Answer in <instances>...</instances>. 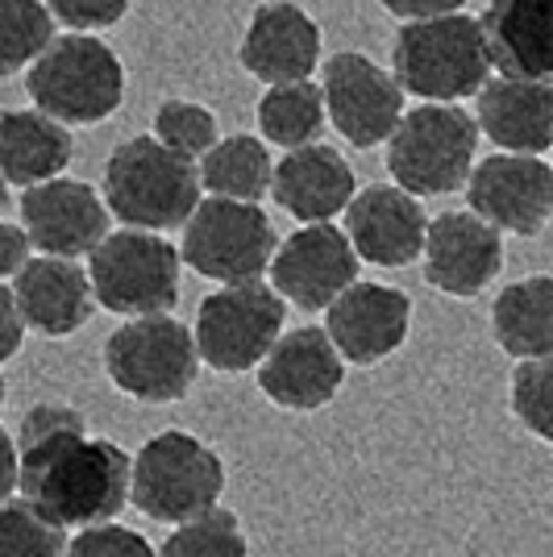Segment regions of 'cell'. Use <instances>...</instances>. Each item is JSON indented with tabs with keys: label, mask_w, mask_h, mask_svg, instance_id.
<instances>
[{
	"label": "cell",
	"mask_w": 553,
	"mask_h": 557,
	"mask_svg": "<svg viewBox=\"0 0 553 557\" xmlns=\"http://www.w3.org/2000/svg\"><path fill=\"white\" fill-rule=\"evenodd\" d=\"M22 499L59 529L113 524L130 504V454L109 437H88L79 408L42 399L17 424Z\"/></svg>",
	"instance_id": "6da1fadb"
},
{
	"label": "cell",
	"mask_w": 553,
	"mask_h": 557,
	"mask_svg": "<svg viewBox=\"0 0 553 557\" xmlns=\"http://www.w3.org/2000/svg\"><path fill=\"white\" fill-rule=\"evenodd\" d=\"M200 166L167 150L155 134H138L113 146L105 163V205L125 230H184L200 209Z\"/></svg>",
	"instance_id": "7a4b0ae2"
},
{
	"label": "cell",
	"mask_w": 553,
	"mask_h": 557,
	"mask_svg": "<svg viewBox=\"0 0 553 557\" xmlns=\"http://www.w3.org/2000/svg\"><path fill=\"white\" fill-rule=\"evenodd\" d=\"M392 75L420 104H454L479 96L491 79L483 25L470 13L404 22L392 42Z\"/></svg>",
	"instance_id": "3957f363"
},
{
	"label": "cell",
	"mask_w": 553,
	"mask_h": 557,
	"mask_svg": "<svg viewBox=\"0 0 553 557\" xmlns=\"http://www.w3.org/2000/svg\"><path fill=\"white\" fill-rule=\"evenodd\" d=\"M25 92L59 125H100L121 109L125 67L96 34H63L25 71Z\"/></svg>",
	"instance_id": "277c9868"
},
{
	"label": "cell",
	"mask_w": 553,
	"mask_h": 557,
	"mask_svg": "<svg viewBox=\"0 0 553 557\" xmlns=\"http://www.w3.org/2000/svg\"><path fill=\"white\" fill-rule=\"evenodd\" d=\"M221 491H225L221 454L184 429H167L134 454L130 499L150 520L180 529L196 516L217 511Z\"/></svg>",
	"instance_id": "5b68a950"
},
{
	"label": "cell",
	"mask_w": 553,
	"mask_h": 557,
	"mask_svg": "<svg viewBox=\"0 0 553 557\" xmlns=\"http://www.w3.org/2000/svg\"><path fill=\"white\" fill-rule=\"evenodd\" d=\"M479 125L458 104H416L388 138V175L408 196H450L475 171Z\"/></svg>",
	"instance_id": "8992f818"
},
{
	"label": "cell",
	"mask_w": 553,
	"mask_h": 557,
	"mask_svg": "<svg viewBox=\"0 0 553 557\" xmlns=\"http://www.w3.org/2000/svg\"><path fill=\"white\" fill-rule=\"evenodd\" d=\"M105 374L138 404H180L200 374L196 333L171 312L125 321L105 342Z\"/></svg>",
	"instance_id": "52a82bcc"
},
{
	"label": "cell",
	"mask_w": 553,
	"mask_h": 557,
	"mask_svg": "<svg viewBox=\"0 0 553 557\" xmlns=\"http://www.w3.org/2000/svg\"><path fill=\"white\" fill-rule=\"evenodd\" d=\"M180 246L162 233L116 230L88 258L93 296L113 317H167L180 304Z\"/></svg>",
	"instance_id": "ba28073f"
},
{
	"label": "cell",
	"mask_w": 553,
	"mask_h": 557,
	"mask_svg": "<svg viewBox=\"0 0 553 557\" xmlns=\"http://www.w3.org/2000/svg\"><path fill=\"white\" fill-rule=\"evenodd\" d=\"M275 250V221L262 212V205H242V200H221V196L200 200V209L192 212L180 237L184 267L221 287L258 283L262 271H271Z\"/></svg>",
	"instance_id": "9c48e42d"
},
{
	"label": "cell",
	"mask_w": 553,
	"mask_h": 557,
	"mask_svg": "<svg viewBox=\"0 0 553 557\" xmlns=\"http://www.w3.org/2000/svg\"><path fill=\"white\" fill-rule=\"evenodd\" d=\"M287 304L275 287L258 283H237L221 287L200 300L196 312V349L200 362L221 374H242L267 362V354L283 337Z\"/></svg>",
	"instance_id": "30bf717a"
},
{
	"label": "cell",
	"mask_w": 553,
	"mask_h": 557,
	"mask_svg": "<svg viewBox=\"0 0 553 557\" xmlns=\"http://www.w3.org/2000/svg\"><path fill=\"white\" fill-rule=\"evenodd\" d=\"M321 92L324 113L333 121V129L358 146H383L395 134V125L404 121V88L388 67H379L370 54L358 50H337L321 63Z\"/></svg>",
	"instance_id": "8fae6325"
},
{
	"label": "cell",
	"mask_w": 553,
	"mask_h": 557,
	"mask_svg": "<svg viewBox=\"0 0 553 557\" xmlns=\"http://www.w3.org/2000/svg\"><path fill=\"white\" fill-rule=\"evenodd\" d=\"M466 200L491 230L537 237L553 216V166L532 154H487L466 180Z\"/></svg>",
	"instance_id": "7c38bea8"
},
{
	"label": "cell",
	"mask_w": 553,
	"mask_h": 557,
	"mask_svg": "<svg viewBox=\"0 0 553 557\" xmlns=\"http://www.w3.org/2000/svg\"><path fill=\"white\" fill-rule=\"evenodd\" d=\"M358 262L346 230L337 225H304L287 242H279L271 262V287L283 304L300 312H329V304L358 283Z\"/></svg>",
	"instance_id": "4fadbf2b"
},
{
	"label": "cell",
	"mask_w": 553,
	"mask_h": 557,
	"mask_svg": "<svg viewBox=\"0 0 553 557\" xmlns=\"http://www.w3.org/2000/svg\"><path fill=\"white\" fill-rule=\"evenodd\" d=\"M22 230L29 233V246L47 258H93V250L109 237V205L96 196L84 180H50V184L25 187L22 191Z\"/></svg>",
	"instance_id": "5bb4252c"
},
{
	"label": "cell",
	"mask_w": 553,
	"mask_h": 557,
	"mask_svg": "<svg viewBox=\"0 0 553 557\" xmlns=\"http://www.w3.org/2000/svg\"><path fill=\"white\" fill-rule=\"evenodd\" d=\"M425 278L441 296L475 300L504 271V233L466 209L438 212L425 233Z\"/></svg>",
	"instance_id": "9a60e30c"
},
{
	"label": "cell",
	"mask_w": 553,
	"mask_h": 557,
	"mask_svg": "<svg viewBox=\"0 0 553 557\" xmlns=\"http://www.w3.org/2000/svg\"><path fill=\"white\" fill-rule=\"evenodd\" d=\"M413 329V300L408 292L388 283H354L324 312V333L337 354L354 367H379L408 342Z\"/></svg>",
	"instance_id": "2e32d148"
},
{
	"label": "cell",
	"mask_w": 553,
	"mask_h": 557,
	"mask_svg": "<svg viewBox=\"0 0 553 557\" xmlns=\"http://www.w3.org/2000/svg\"><path fill=\"white\" fill-rule=\"evenodd\" d=\"M346 383V358L317 325L283 333L258 367V392L287 412H317Z\"/></svg>",
	"instance_id": "e0dca14e"
},
{
	"label": "cell",
	"mask_w": 553,
	"mask_h": 557,
	"mask_svg": "<svg viewBox=\"0 0 553 557\" xmlns=\"http://www.w3.org/2000/svg\"><path fill=\"white\" fill-rule=\"evenodd\" d=\"M321 25L296 0H267L250 13L237 63L262 84H300L321 67Z\"/></svg>",
	"instance_id": "ac0fdd59"
},
{
	"label": "cell",
	"mask_w": 553,
	"mask_h": 557,
	"mask_svg": "<svg viewBox=\"0 0 553 557\" xmlns=\"http://www.w3.org/2000/svg\"><path fill=\"white\" fill-rule=\"evenodd\" d=\"M425 233H429V216L420 209V200L395 184L362 187L346 209V237L354 255L383 271L413 267L425 255Z\"/></svg>",
	"instance_id": "d6986e66"
},
{
	"label": "cell",
	"mask_w": 553,
	"mask_h": 557,
	"mask_svg": "<svg viewBox=\"0 0 553 557\" xmlns=\"http://www.w3.org/2000/svg\"><path fill=\"white\" fill-rule=\"evenodd\" d=\"M354 196L358 180L337 146L317 141L304 150H287L275 163L271 200L300 225H333V216H342Z\"/></svg>",
	"instance_id": "ffe728a7"
},
{
	"label": "cell",
	"mask_w": 553,
	"mask_h": 557,
	"mask_svg": "<svg viewBox=\"0 0 553 557\" xmlns=\"http://www.w3.org/2000/svg\"><path fill=\"white\" fill-rule=\"evenodd\" d=\"M479 25L504 79L553 84V0H487Z\"/></svg>",
	"instance_id": "44dd1931"
},
{
	"label": "cell",
	"mask_w": 553,
	"mask_h": 557,
	"mask_svg": "<svg viewBox=\"0 0 553 557\" xmlns=\"http://www.w3.org/2000/svg\"><path fill=\"white\" fill-rule=\"evenodd\" d=\"M13 300L25 329L38 337H71L93 321V278L71 258H29L22 275L13 278Z\"/></svg>",
	"instance_id": "7402d4cb"
},
{
	"label": "cell",
	"mask_w": 553,
	"mask_h": 557,
	"mask_svg": "<svg viewBox=\"0 0 553 557\" xmlns=\"http://www.w3.org/2000/svg\"><path fill=\"white\" fill-rule=\"evenodd\" d=\"M479 134L500 146V154L541 159L553 146V84L532 79H487L475 96Z\"/></svg>",
	"instance_id": "603a6c76"
},
{
	"label": "cell",
	"mask_w": 553,
	"mask_h": 557,
	"mask_svg": "<svg viewBox=\"0 0 553 557\" xmlns=\"http://www.w3.org/2000/svg\"><path fill=\"white\" fill-rule=\"evenodd\" d=\"M75 159L71 129L38 109L0 113V180L13 187H38L59 180Z\"/></svg>",
	"instance_id": "cb8c5ba5"
},
{
	"label": "cell",
	"mask_w": 553,
	"mask_h": 557,
	"mask_svg": "<svg viewBox=\"0 0 553 557\" xmlns=\"http://www.w3.org/2000/svg\"><path fill=\"white\" fill-rule=\"evenodd\" d=\"M491 333L520 362L553 358V275L507 283L491 304Z\"/></svg>",
	"instance_id": "d4e9b609"
},
{
	"label": "cell",
	"mask_w": 553,
	"mask_h": 557,
	"mask_svg": "<svg viewBox=\"0 0 553 557\" xmlns=\"http://www.w3.org/2000/svg\"><path fill=\"white\" fill-rule=\"evenodd\" d=\"M271 180H275L271 146L254 134H230L200 159V184L221 200L258 205L262 196H271Z\"/></svg>",
	"instance_id": "484cf974"
},
{
	"label": "cell",
	"mask_w": 553,
	"mask_h": 557,
	"mask_svg": "<svg viewBox=\"0 0 553 557\" xmlns=\"http://www.w3.org/2000/svg\"><path fill=\"white\" fill-rule=\"evenodd\" d=\"M254 121H258V138L267 141V146H283V150L317 146L324 121H329L321 84L300 79V84L267 88L262 100H258V109H254Z\"/></svg>",
	"instance_id": "4316f807"
},
{
	"label": "cell",
	"mask_w": 553,
	"mask_h": 557,
	"mask_svg": "<svg viewBox=\"0 0 553 557\" xmlns=\"http://www.w3.org/2000/svg\"><path fill=\"white\" fill-rule=\"evenodd\" d=\"M54 42L47 0H0V79L29 71Z\"/></svg>",
	"instance_id": "83f0119b"
},
{
	"label": "cell",
	"mask_w": 553,
	"mask_h": 557,
	"mask_svg": "<svg viewBox=\"0 0 553 557\" xmlns=\"http://www.w3.org/2000/svg\"><path fill=\"white\" fill-rule=\"evenodd\" d=\"M155 138L167 150H175L180 159L200 166V159L221 141V129H217V113L208 104L175 96V100H162L155 109Z\"/></svg>",
	"instance_id": "f1b7e54d"
},
{
	"label": "cell",
	"mask_w": 553,
	"mask_h": 557,
	"mask_svg": "<svg viewBox=\"0 0 553 557\" xmlns=\"http://www.w3.org/2000/svg\"><path fill=\"white\" fill-rule=\"evenodd\" d=\"M246 554H250L246 533H242L237 516L225 508L180 524L159 549V557H246Z\"/></svg>",
	"instance_id": "f546056e"
},
{
	"label": "cell",
	"mask_w": 553,
	"mask_h": 557,
	"mask_svg": "<svg viewBox=\"0 0 553 557\" xmlns=\"http://www.w3.org/2000/svg\"><path fill=\"white\" fill-rule=\"evenodd\" d=\"M67 541L63 529L50 524L42 511H34L25 499L0 504V557H63Z\"/></svg>",
	"instance_id": "4dcf8cb0"
},
{
	"label": "cell",
	"mask_w": 553,
	"mask_h": 557,
	"mask_svg": "<svg viewBox=\"0 0 553 557\" xmlns=\"http://www.w3.org/2000/svg\"><path fill=\"white\" fill-rule=\"evenodd\" d=\"M512 412L532 437L553 445V358L520 362L512 374Z\"/></svg>",
	"instance_id": "1f68e13d"
},
{
	"label": "cell",
	"mask_w": 553,
	"mask_h": 557,
	"mask_svg": "<svg viewBox=\"0 0 553 557\" xmlns=\"http://www.w3.org/2000/svg\"><path fill=\"white\" fill-rule=\"evenodd\" d=\"M63 557H159V549L125 524H96V529H84L75 541H67Z\"/></svg>",
	"instance_id": "d6a6232c"
},
{
	"label": "cell",
	"mask_w": 553,
	"mask_h": 557,
	"mask_svg": "<svg viewBox=\"0 0 553 557\" xmlns=\"http://www.w3.org/2000/svg\"><path fill=\"white\" fill-rule=\"evenodd\" d=\"M47 9L71 34H100L130 13V0H47Z\"/></svg>",
	"instance_id": "836d02e7"
},
{
	"label": "cell",
	"mask_w": 553,
	"mask_h": 557,
	"mask_svg": "<svg viewBox=\"0 0 553 557\" xmlns=\"http://www.w3.org/2000/svg\"><path fill=\"white\" fill-rule=\"evenodd\" d=\"M29 233L13 221H0V278H17L29 267Z\"/></svg>",
	"instance_id": "e575fe53"
},
{
	"label": "cell",
	"mask_w": 553,
	"mask_h": 557,
	"mask_svg": "<svg viewBox=\"0 0 553 557\" xmlns=\"http://www.w3.org/2000/svg\"><path fill=\"white\" fill-rule=\"evenodd\" d=\"M25 342V321L17 312V300H13V287L0 283V367L9 358H17V349Z\"/></svg>",
	"instance_id": "d590c367"
},
{
	"label": "cell",
	"mask_w": 553,
	"mask_h": 557,
	"mask_svg": "<svg viewBox=\"0 0 553 557\" xmlns=\"http://www.w3.org/2000/svg\"><path fill=\"white\" fill-rule=\"evenodd\" d=\"M392 17L400 22H429V17H445V13H462L466 0H379Z\"/></svg>",
	"instance_id": "8d00e7d4"
},
{
	"label": "cell",
	"mask_w": 553,
	"mask_h": 557,
	"mask_svg": "<svg viewBox=\"0 0 553 557\" xmlns=\"http://www.w3.org/2000/svg\"><path fill=\"white\" fill-rule=\"evenodd\" d=\"M22 483V454H17V437L0 429V504H9V495Z\"/></svg>",
	"instance_id": "74e56055"
},
{
	"label": "cell",
	"mask_w": 553,
	"mask_h": 557,
	"mask_svg": "<svg viewBox=\"0 0 553 557\" xmlns=\"http://www.w3.org/2000/svg\"><path fill=\"white\" fill-rule=\"evenodd\" d=\"M9 205H13V196H9V184L0 180V221H4V212H9Z\"/></svg>",
	"instance_id": "f35d334b"
},
{
	"label": "cell",
	"mask_w": 553,
	"mask_h": 557,
	"mask_svg": "<svg viewBox=\"0 0 553 557\" xmlns=\"http://www.w3.org/2000/svg\"><path fill=\"white\" fill-rule=\"evenodd\" d=\"M4 399H9V383L0 379V412H4Z\"/></svg>",
	"instance_id": "ab89813d"
}]
</instances>
